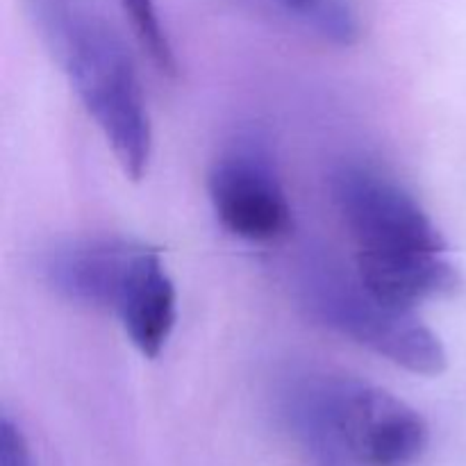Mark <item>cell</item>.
<instances>
[{"label":"cell","mask_w":466,"mask_h":466,"mask_svg":"<svg viewBox=\"0 0 466 466\" xmlns=\"http://www.w3.org/2000/svg\"><path fill=\"white\" fill-rule=\"evenodd\" d=\"M123 9L130 16L135 35L139 39L141 48L148 53L150 62L167 76H176L177 73V59L176 50H173L171 39L167 35L162 16L155 0H121Z\"/></svg>","instance_id":"obj_10"},{"label":"cell","mask_w":466,"mask_h":466,"mask_svg":"<svg viewBox=\"0 0 466 466\" xmlns=\"http://www.w3.org/2000/svg\"><path fill=\"white\" fill-rule=\"evenodd\" d=\"M0 466H35L25 435L7 414L0 421Z\"/></svg>","instance_id":"obj_11"},{"label":"cell","mask_w":466,"mask_h":466,"mask_svg":"<svg viewBox=\"0 0 466 466\" xmlns=\"http://www.w3.org/2000/svg\"><path fill=\"white\" fill-rule=\"evenodd\" d=\"M282 7L305 27L337 46H350L360 36L355 0H280Z\"/></svg>","instance_id":"obj_9"},{"label":"cell","mask_w":466,"mask_h":466,"mask_svg":"<svg viewBox=\"0 0 466 466\" xmlns=\"http://www.w3.org/2000/svg\"><path fill=\"white\" fill-rule=\"evenodd\" d=\"M27 7L118 167L130 180H141L153 157V127L135 62L118 32L96 0H27Z\"/></svg>","instance_id":"obj_2"},{"label":"cell","mask_w":466,"mask_h":466,"mask_svg":"<svg viewBox=\"0 0 466 466\" xmlns=\"http://www.w3.org/2000/svg\"><path fill=\"white\" fill-rule=\"evenodd\" d=\"M144 248V241L123 237L68 239L41 255L39 276L68 303L116 312Z\"/></svg>","instance_id":"obj_6"},{"label":"cell","mask_w":466,"mask_h":466,"mask_svg":"<svg viewBox=\"0 0 466 466\" xmlns=\"http://www.w3.org/2000/svg\"><path fill=\"white\" fill-rule=\"evenodd\" d=\"M208 194L218 223L237 239L273 244L294 226L291 203L271 153L253 137L235 141L212 164Z\"/></svg>","instance_id":"obj_4"},{"label":"cell","mask_w":466,"mask_h":466,"mask_svg":"<svg viewBox=\"0 0 466 466\" xmlns=\"http://www.w3.org/2000/svg\"><path fill=\"white\" fill-rule=\"evenodd\" d=\"M114 314L144 358L155 360L162 353L177 321V291L157 248L146 244Z\"/></svg>","instance_id":"obj_7"},{"label":"cell","mask_w":466,"mask_h":466,"mask_svg":"<svg viewBox=\"0 0 466 466\" xmlns=\"http://www.w3.org/2000/svg\"><path fill=\"white\" fill-rule=\"evenodd\" d=\"M328 387L346 441L364 466H412L423 458L431 431L405 400L349 376H328Z\"/></svg>","instance_id":"obj_5"},{"label":"cell","mask_w":466,"mask_h":466,"mask_svg":"<svg viewBox=\"0 0 466 466\" xmlns=\"http://www.w3.org/2000/svg\"><path fill=\"white\" fill-rule=\"evenodd\" d=\"M299 289L308 312L330 330L390 360L417 376H440L449 355L440 337L414 309L385 300L326 258H309L300 268Z\"/></svg>","instance_id":"obj_3"},{"label":"cell","mask_w":466,"mask_h":466,"mask_svg":"<svg viewBox=\"0 0 466 466\" xmlns=\"http://www.w3.org/2000/svg\"><path fill=\"white\" fill-rule=\"evenodd\" d=\"M282 412L312 466H364L337 421L326 373H309L291 380L282 396Z\"/></svg>","instance_id":"obj_8"},{"label":"cell","mask_w":466,"mask_h":466,"mask_svg":"<svg viewBox=\"0 0 466 466\" xmlns=\"http://www.w3.org/2000/svg\"><path fill=\"white\" fill-rule=\"evenodd\" d=\"M330 189L369 289L410 309L458 289V267L440 228L394 177L367 164H341Z\"/></svg>","instance_id":"obj_1"}]
</instances>
